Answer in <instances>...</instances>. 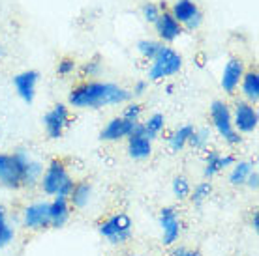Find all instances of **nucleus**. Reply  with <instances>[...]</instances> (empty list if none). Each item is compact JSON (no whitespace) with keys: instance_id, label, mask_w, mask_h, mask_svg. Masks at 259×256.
<instances>
[{"instance_id":"obj_1","label":"nucleus","mask_w":259,"mask_h":256,"mask_svg":"<svg viewBox=\"0 0 259 256\" xmlns=\"http://www.w3.org/2000/svg\"><path fill=\"white\" fill-rule=\"evenodd\" d=\"M132 99V92L115 83L84 81L73 86L68 94V105L73 109H104L122 105Z\"/></svg>"},{"instance_id":"obj_2","label":"nucleus","mask_w":259,"mask_h":256,"mask_svg":"<svg viewBox=\"0 0 259 256\" xmlns=\"http://www.w3.org/2000/svg\"><path fill=\"white\" fill-rule=\"evenodd\" d=\"M32 161L34 159L26 150L0 154V185L10 191L28 189V170Z\"/></svg>"},{"instance_id":"obj_3","label":"nucleus","mask_w":259,"mask_h":256,"mask_svg":"<svg viewBox=\"0 0 259 256\" xmlns=\"http://www.w3.org/2000/svg\"><path fill=\"white\" fill-rule=\"evenodd\" d=\"M73 178L66 168V163L60 159H53L46 168L44 174L39 178V189L46 197H53V199H68L71 189H73Z\"/></svg>"},{"instance_id":"obj_4","label":"nucleus","mask_w":259,"mask_h":256,"mask_svg":"<svg viewBox=\"0 0 259 256\" xmlns=\"http://www.w3.org/2000/svg\"><path fill=\"white\" fill-rule=\"evenodd\" d=\"M98 234L111 245H126L134 234V221L128 213H113L98 223Z\"/></svg>"},{"instance_id":"obj_5","label":"nucleus","mask_w":259,"mask_h":256,"mask_svg":"<svg viewBox=\"0 0 259 256\" xmlns=\"http://www.w3.org/2000/svg\"><path fill=\"white\" fill-rule=\"evenodd\" d=\"M182 68V56L175 49L171 47H165L163 45L160 52L156 54L152 60H150V68H149V79L154 81V83H160L163 79L173 77L177 75Z\"/></svg>"},{"instance_id":"obj_6","label":"nucleus","mask_w":259,"mask_h":256,"mask_svg":"<svg viewBox=\"0 0 259 256\" xmlns=\"http://www.w3.org/2000/svg\"><path fill=\"white\" fill-rule=\"evenodd\" d=\"M210 120H212V127L216 129V133L220 135L227 144L237 146V144L242 142V137L233 127L231 107L226 101H220V99L212 101V105H210Z\"/></svg>"},{"instance_id":"obj_7","label":"nucleus","mask_w":259,"mask_h":256,"mask_svg":"<svg viewBox=\"0 0 259 256\" xmlns=\"http://www.w3.org/2000/svg\"><path fill=\"white\" fill-rule=\"evenodd\" d=\"M21 223L26 230L41 232L51 228L49 223V202L47 200H36L23 208L21 212Z\"/></svg>"},{"instance_id":"obj_8","label":"nucleus","mask_w":259,"mask_h":256,"mask_svg":"<svg viewBox=\"0 0 259 256\" xmlns=\"http://www.w3.org/2000/svg\"><path fill=\"white\" fill-rule=\"evenodd\" d=\"M231 118H233V127L239 135H250L257 131L259 125V112L252 103L237 101L231 109Z\"/></svg>"},{"instance_id":"obj_9","label":"nucleus","mask_w":259,"mask_h":256,"mask_svg":"<svg viewBox=\"0 0 259 256\" xmlns=\"http://www.w3.org/2000/svg\"><path fill=\"white\" fill-rule=\"evenodd\" d=\"M41 122H44L46 135L51 139V141H59V139H62L66 127L70 125V110H68V105H64V103L53 105V109L44 116Z\"/></svg>"},{"instance_id":"obj_10","label":"nucleus","mask_w":259,"mask_h":256,"mask_svg":"<svg viewBox=\"0 0 259 256\" xmlns=\"http://www.w3.org/2000/svg\"><path fill=\"white\" fill-rule=\"evenodd\" d=\"M169 13L179 25L188 30L199 28V25L203 23V15L194 0H175Z\"/></svg>"},{"instance_id":"obj_11","label":"nucleus","mask_w":259,"mask_h":256,"mask_svg":"<svg viewBox=\"0 0 259 256\" xmlns=\"http://www.w3.org/2000/svg\"><path fill=\"white\" fill-rule=\"evenodd\" d=\"M158 223H160V230H162V243L165 247H173V245L179 241L182 232V223L181 217L177 213L175 208L171 206H165L160 210V217H158Z\"/></svg>"},{"instance_id":"obj_12","label":"nucleus","mask_w":259,"mask_h":256,"mask_svg":"<svg viewBox=\"0 0 259 256\" xmlns=\"http://www.w3.org/2000/svg\"><path fill=\"white\" fill-rule=\"evenodd\" d=\"M126 141H128V155L132 159L145 161L152 155V141L145 135L141 123H136V127Z\"/></svg>"},{"instance_id":"obj_13","label":"nucleus","mask_w":259,"mask_h":256,"mask_svg":"<svg viewBox=\"0 0 259 256\" xmlns=\"http://www.w3.org/2000/svg\"><path fill=\"white\" fill-rule=\"evenodd\" d=\"M242 75H244V62L240 58L227 60V64L224 66V71H222V77H220V86L227 96H233L235 92L239 90Z\"/></svg>"},{"instance_id":"obj_14","label":"nucleus","mask_w":259,"mask_h":256,"mask_svg":"<svg viewBox=\"0 0 259 256\" xmlns=\"http://www.w3.org/2000/svg\"><path fill=\"white\" fill-rule=\"evenodd\" d=\"M38 81H39V73L36 70L21 71V73H17V75L13 77V86H15L17 96H19L25 103H28V105L36 99Z\"/></svg>"},{"instance_id":"obj_15","label":"nucleus","mask_w":259,"mask_h":256,"mask_svg":"<svg viewBox=\"0 0 259 256\" xmlns=\"http://www.w3.org/2000/svg\"><path fill=\"white\" fill-rule=\"evenodd\" d=\"M136 127V123L122 118V116H117V118H111L107 125L102 129V133H100V139L105 142H118L122 141V139H128L132 131Z\"/></svg>"},{"instance_id":"obj_16","label":"nucleus","mask_w":259,"mask_h":256,"mask_svg":"<svg viewBox=\"0 0 259 256\" xmlns=\"http://www.w3.org/2000/svg\"><path fill=\"white\" fill-rule=\"evenodd\" d=\"M154 26H156V34H158V38L162 39V41H165V43L175 41V39L182 34V26L179 25L173 17H171V13L169 12L160 13V17L156 19Z\"/></svg>"},{"instance_id":"obj_17","label":"nucleus","mask_w":259,"mask_h":256,"mask_svg":"<svg viewBox=\"0 0 259 256\" xmlns=\"http://www.w3.org/2000/svg\"><path fill=\"white\" fill-rule=\"evenodd\" d=\"M235 165V157L233 155H222L220 152H208L207 157H205V168H203V176L207 179L214 178V176H218L222 170H226V168H231Z\"/></svg>"},{"instance_id":"obj_18","label":"nucleus","mask_w":259,"mask_h":256,"mask_svg":"<svg viewBox=\"0 0 259 256\" xmlns=\"http://www.w3.org/2000/svg\"><path fill=\"white\" fill-rule=\"evenodd\" d=\"M92 197H94L92 183L87 181V179H81V181L73 183V189H71L70 197H68V202H70L71 210H84L92 202Z\"/></svg>"},{"instance_id":"obj_19","label":"nucleus","mask_w":259,"mask_h":256,"mask_svg":"<svg viewBox=\"0 0 259 256\" xmlns=\"http://www.w3.org/2000/svg\"><path fill=\"white\" fill-rule=\"evenodd\" d=\"M71 217V206L68 202V199H53L49 202V223H51V228H64L68 221Z\"/></svg>"},{"instance_id":"obj_20","label":"nucleus","mask_w":259,"mask_h":256,"mask_svg":"<svg viewBox=\"0 0 259 256\" xmlns=\"http://www.w3.org/2000/svg\"><path fill=\"white\" fill-rule=\"evenodd\" d=\"M240 90H242V96H244V101L255 103L259 101V73L257 70H250L244 71L242 75V81H240Z\"/></svg>"},{"instance_id":"obj_21","label":"nucleus","mask_w":259,"mask_h":256,"mask_svg":"<svg viewBox=\"0 0 259 256\" xmlns=\"http://www.w3.org/2000/svg\"><path fill=\"white\" fill-rule=\"evenodd\" d=\"M253 163L252 161H235V165L229 170V183L233 187L246 185L248 176L253 172Z\"/></svg>"},{"instance_id":"obj_22","label":"nucleus","mask_w":259,"mask_h":256,"mask_svg":"<svg viewBox=\"0 0 259 256\" xmlns=\"http://www.w3.org/2000/svg\"><path fill=\"white\" fill-rule=\"evenodd\" d=\"M194 133V125H181L179 129H175L173 133L167 137V142H169V148H171V152H182L184 148L188 146V141L190 137Z\"/></svg>"},{"instance_id":"obj_23","label":"nucleus","mask_w":259,"mask_h":256,"mask_svg":"<svg viewBox=\"0 0 259 256\" xmlns=\"http://www.w3.org/2000/svg\"><path fill=\"white\" fill-rule=\"evenodd\" d=\"M13 239H15V228L10 223L6 208L0 204V250L10 247L13 243Z\"/></svg>"},{"instance_id":"obj_24","label":"nucleus","mask_w":259,"mask_h":256,"mask_svg":"<svg viewBox=\"0 0 259 256\" xmlns=\"http://www.w3.org/2000/svg\"><path fill=\"white\" fill-rule=\"evenodd\" d=\"M143 129H145V135L149 137L150 141H154L158 135L162 133L163 127H165V116L160 114V112H154L147 118V122L141 123Z\"/></svg>"},{"instance_id":"obj_25","label":"nucleus","mask_w":259,"mask_h":256,"mask_svg":"<svg viewBox=\"0 0 259 256\" xmlns=\"http://www.w3.org/2000/svg\"><path fill=\"white\" fill-rule=\"evenodd\" d=\"M210 197H212V183H210V181H201V183H197V185L192 189L188 199L192 200L194 206H203Z\"/></svg>"},{"instance_id":"obj_26","label":"nucleus","mask_w":259,"mask_h":256,"mask_svg":"<svg viewBox=\"0 0 259 256\" xmlns=\"http://www.w3.org/2000/svg\"><path fill=\"white\" fill-rule=\"evenodd\" d=\"M171 191H173V197H175L179 202L181 200H186L192 193V183L186 176H175L173 183H171Z\"/></svg>"},{"instance_id":"obj_27","label":"nucleus","mask_w":259,"mask_h":256,"mask_svg":"<svg viewBox=\"0 0 259 256\" xmlns=\"http://www.w3.org/2000/svg\"><path fill=\"white\" fill-rule=\"evenodd\" d=\"M163 47L162 41H156V39H141L137 43V51L145 60H152V58L160 52V49Z\"/></svg>"},{"instance_id":"obj_28","label":"nucleus","mask_w":259,"mask_h":256,"mask_svg":"<svg viewBox=\"0 0 259 256\" xmlns=\"http://www.w3.org/2000/svg\"><path fill=\"white\" fill-rule=\"evenodd\" d=\"M208 141H210V129L201 127V129H194V133L190 137L188 146H192L194 150H203L207 146Z\"/></svg>"},{"instance_id":"obj_29","label":"nucleus","mask_w":259,"mask_h":256,"mask_svg":"<svg viewBox=\"0 0 259 256\" xmlns=\"http://www.w3.org/2000/svg\"><path fill=\"white\" fill-rule=\"evenodd\" d=\"M102 73V60L100 58H91V60H87L81 68V75L83 77H96Z\"/></svg>"},{"instance_id":"obj_30","label":"nucleus","mask_w":259,"mask_h":256,"mask_svg":"<svg viewBox=\"0 0 259 256\" xmlns=\"http://www.w3.org/2000/svg\"><path fill=\"white\" fill-rule=\"evenodd\" d=\"M141 114H143V107L139 103H128V107H124L122 118H126V120H130V122L134 123H139Z\"/></svg>"},{"instance_id":"obj_31","label":"nucleus","mask_w":259,"mask_h":256,"mask_svg":"<svg viewBox=\"0 0 259 256\" xmlns=\"http://www.w3.org/2000/svg\"><path fill=\"white\" fill-rule=\"evenodd\" d=\"M141 13H143V17H145L147 23H152V25H154L156 19H158V17H160V13H162V10H160V6H156L154 2H147V4H143Z\"/></svg>"},{"instance_id":"obj_32","label":"nucleus","mask_w":259,"mask_h":256,"mask_svg":"<svg viewBox=\"0 0 259 256\" xmlns=\"http://www.w3.org/2000/svg\"><path fill=\"white\" fill-rule=\"evenodd\" d=\"M75 71V60L73 58H62L57 66V73H59L60 77H68Z\"/></svg>"},{"instance_id":"obj_33","label":"nucleus","mask_w":259,"mask_h":256,"mask_svg":"<svg viewBox=\"0 0 259 256\" xmlns=\"http://www.w3.org/2000/svg\"><path fill=\"white\" fill-rule=\"evenodd\" d=\"M246 187H250L252 191H257L259 189V172L257 170H253L246 179Z\"/></svg>"},{"instance_id":"obj_34","label":"nucleus","mask_w":259,"mask_h":256,"mask_svg":"<svg viewBox=\"0 0 259 256\" xmlns=\"http://www.w3.org/2000/svg\"><path fill=\"white\" fill-rule=\"evenodd\" d=\"M147 88H149V84L145 83V81H137V83L134 84V90H132V96H143V94L147 92Z\"/></svg>"},{"instance_id":"obj_35","label":"nucleus","mask_w":259,"mask_h":256,"mask_svg":"<svg viewBox=\"0 0 259 256\" xmlns=\"http://www.w3.org/2000/svg\"><path fill=\"white\" fill-rule=\"evenodd\" d=\"M250 226L253 228V232H259V210H257V208L252 212V217H250Z\"/></svg>"},{"instance_id":"obj_36","label":"nucleus","mask_w":259,"mask_h":256,"mask_svg":"<svg viewBox=\"0 0 259 256\" xmlns=\"http://www.w3.org/2000/svg\"><path fill=\"white\" fill-rule=\"evenodd\" d=\"M184 249H186V247H175V249H173L171 252H169V256H182Z\"/></svg>"},{"instance_id":"obj_37","label":"nucleus","mask_w":259,"mask_h":256,"mask_svg":"<svg viewBox=\"0 0 259 256\" xmlns=\"http://www.w3.org/2000/svg\"><path fill=\"white\" fill-rule=\"evenodd\" d=\"M182 256H201V252H199V250L184 249V252H182Z\"/></svg>"},{"instance_id":"obj_38","label":"nucleus","mask_w":259,"mask_h":256,"mask_svg":"<svg viewBox=\"0 0 259 256\" xmlns=\"http://www.w3.org/2000/svg\"><path fill=\"white\" fill-rule=\"evenodd\" d=\"M173 90H175V86H173V84H167V88H165V94H169V96H171V94H173Z\"/></svg>"},{"instance_id":"obj_39","label":"nucleus","mask_w":259,"mask_h":256,"mask_svg":"<svg viewBox=\"0 0 259 256\" xmlns=\"http://www.w3.org/2000/svg\"><path fill=\"white\" fill-rule=\"evenodd\" d=\"M2 52H4V51H2V45H0V54H2Z\"/></svg>"}]
</instances>
